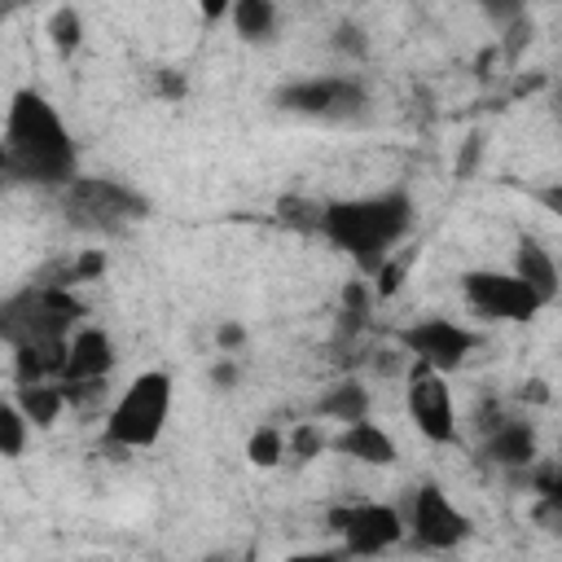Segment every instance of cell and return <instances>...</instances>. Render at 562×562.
Masks as SVG:
<instances>
[{
	"label": "cell",
	"instance_id": "obj_7",
	"mask_svg": "<svg viewBox=\"0 0 562 562\" xmlns=\"http://www.w3.org/2000/svg\"><path fill=\"white\" fill-rule=\"evenodd\" d=\"M400 518H404V536H413V544L417 549H430V553H448V549L465 544L470 531H474L470 514H461L439 483L413 487L408 492V505L400 509Z\"/></svg>",
	"mask_w": 562,
	"mask_h": 562
},
{
	"label": "cell",
	"instance_id": "obj_35",
	"mask_svg": "<svg viewBox=\"0 0 562 562\" xmlns=\"http://www.w3.org/2000/svg\"><path fill=\"white\" fill-rule=\"evenodd\" d=\"M522 400H536V404H549V386H544V382H527V386H522Z\"/></svg>",
	"mask_w": 562,
	"mask_h": 562
},
{
	"label": "cell",
	"instance_id": "obj_24",
	"mask_svg": "<svg viewBox=\"0 0 562 562\" xmlns=\"http://www.w3.org/2000/svg\"><path fill=\"white\" fill-rule=\"evenodd\" d=\"M329 48L342 53V57H351V61H364V57H369V31H364L360 22H351V18H342V22L329 31Z\"/></svg>",
	"mask_w": 562,
	"mask_h": 562
},
{
	"label": "cell",
	"instance_id": "obj_21",
	"mask_svg": "<svg viewBox=\"0 0 562 562\" xmlns=\"http://www.w3.org/2000/svg\"><path fill=\"white\" fill-rule=\"evenodd\" d=\"M321 206H325V202H316V198L285 193V198H277V224H285V228H294V233H316Z\"/></svg>",
	"mask_w": 562,
	"mask_h": 562
},
{
	"label": "cell",
	"instance_id": "obj_23",
	"mask_svg": "<svg viewBox=\"0 0 562 562\" xmlns=\"http://www.w3.org/2000/svg\"><path fill=\"white\" fill-rule=\"evenodd\" d=\"M26 435H31V426H26V417L18 413V404H9V400H0V457H22L26 452Z\"/></svg>",
	"mask_w": 562,
	"mask_h": 562
},
{
	"label": "cell",
	"instance_id": "obj_11",
	"mask_svg": "<svg viewBox=\"0 0 562 562\" xmlns=\"http://www.w3.org/2000/svg\"><path fill=\"white\" fill-rule=\"evenodd\" d=\"M395 342L413 360H422V364H430L439 373L465 364L470 351H479V334L465 329V325H457V321H448V316H422V321L395 329Z\"/></svg>",
	"mask_w": 562,
	"mask_h": 562
},
{
	"label": "cell",
	"instance_id": "obj_22",
	"mask_svg": "<svg viewBox=\"0 0 562 562\" xmlns=\"http://www.w3.org/2000/svg\"><path fill=\"white\" fill-rule=\"evenodd\" d=\"M281 452H285V435H281V426L263 422V426L250 430V439H246V457H250V465L272 470V465H281Z\"/></svg>",
	"mask_w": 562,
	"mask_h": 562
},
{
	"label": "cell",
	"instance_id": "obj_1",
	"mask_svg": "<svg viewBox=\"0 0 562 562\" xmlns=\"http://www.w3.org/2000/svg\"><path fill=\"white\" fill-rule=\"evenodd\" d=\"M0 140L9 154V180L35 184V189H61L66 180L79 176L75 136L57 114V105L35 88H18L9 97Z\"/></svg>",
	"mask_w": 562,
	"mask_h": 562
},
{
	"label": "cell",
	"instance_id": "obj_3",
	"mask_svg": "<svg viewBox=\"0 0 562 562\" xmlns=\"http://www.w3.org/2000/svg\"><path fill=\"white\" fill-rule=\"evenodd\" d=\"M83 312L88 307L70 285H48L31 277L22 290L0 299V342H61L75 334Z\"/></svg>",
	"mask_w": 562,
	"mask_h": 562
},
{
	"label": "cell",
	"instance_id": "obj_8",
	"mask_svg": "<svg viewBox=\"0 0 562 562\" xmlns=\"http://www.w3.org/2000/svg\"><path fill=\"white\" fill-rule=\"evenodd\" d=\"M325 527L342 540L347 553H360V558H373V553H386L404 540V518L395 505H382V501H351V505H329L325 509Z\"/></svg>",
	"mask_w": 562,
	"mask_h": 562
},
{
	"label": "cell",
	"instance_id": "obj_19",
	"mask_svg": "<svg viewBox=\"0 0 562 562\" xmlns=\"http://www.w3.org/2000/svg\"><path fill=\"white\" fill-rule=\"evenodd\" d=\"M228 22L246 44H268L277 35L281 13H277V0H233L228 4Z\"/></svg>",
	"mask_w": 562,
	"mask_h": 562
},
{
	"label": "cell",
	"instance_id": "obj_12",
	"mask_svg": "<svg viewBox=\"0 0 562 562\" xmlns=\"http://www.w3.org/2000/svg\"><path fill=\"white\" fill-rule=\"evenodd\" d=\"M479 457L505 474H518L527 470L536 457H540V439H536V426L527 417H505L496 422L492 430H483V443H479Z\"/></svg>",
	"mask_w": 562,
	"mask_h": 562
},
{
	"label": "cell",
	"instance_id": "obj_28",
	"mask_svg": "<svg viewBox=\"0 0 562 562\" xmlns=\"http://www.w3.org/2000/svg\"><path fill=\"white\" fill-rule=\"evenodd\" d=\"M105 263H110L105 250H97V246H92V250H79V255L70 259V277H75V281H92V277L105 272Z\"/></svg>",
	"mask_w": 562,
	"mask_h": 562
},
{
	"label": "cell",
	"instance_id": "obj_36",
	"mask_svg": "<svg viewBox=\"0 0 562 562\" xmlns=\"http://www.w3.org/2000/svg\"><path fill=\"white\" fill-rule=\"evenodd\" d=\"M0 176L9 180V154H4V140H0Z\"/></svg>",
	"mask_w": 562,
	"mask_h": 562
},
{
	"label": "cell",
	"instance_id": "obj_5",
	"mask_svg": "<svg viewBox=\"0 0 562 562\" xmlns=\"http://www.w3.org/2000/svg\"><path fill=\"white\" fill-rule=\"evenodd\" d=\"M167 417H171V378L162 369H145L123 386V395L105 413V443L127 452L154 448L167 430Z\"/></svg>",
	"mask_w": 562,
	"mask_h": 562
},
{
	"label": "cell",
	"instance_id": "obj_26",
	"mask_svg": "<svg viewBox=\"0 0 562 562\" xmlns=\"http://www.w3.org/2000/svg\"><path fill=\"white\" fill-rule=\"evenodd\" d=\"M479 4V13L496 26V31H505V26H514L518 18H527V0H474Z\"/></svg>",
	"mask_w": 562,
	"mask_h": 562
},
{
	"label": "cell",
	"instance_id": "obj_30",
	"mask_svg": "<svg viewBox=\"0 0 562 562\" xmlns=\"http://www.w3.org/2000/svg\"><path fill=\"white\" fill-rule=\"evenodd\" d=\"M531 44V18H518L514 26H505V57H518Z\"/></svg>",
	"mask_w": 562,
	"mask_h": 562
},
{
	"label": "cell",
	"instance_id": "obj_37",
	"mask_svg": "<svg viewBox=\"0 0 562 562\" xmlns=\"http://www.w3.org/2000/svg\"><path fill=\"white\" fill-rule=\"evenodd\" d=\"M13 4H35V0H13Z\"/></svg>",
	"mask_w": 562,
	"mask_h": 562
},
{
	"label": "cell",
	"instance_id": "obj_4",
	"mask_svg": "<svg viewBox=\"0 0 562 562\" xmlns=\"http://www.w3.org/2000/svg\"><path fill=\"white\" fill-rule=\"evenodd\" d=\"M53 193H57L61 220L92 237H119L123 228L149 215V198L114 176H75Z\"/></svg>",
	"mask_w": 562,
	"mask_h": 562
},
{
	"label": "cell",
	"instance_id": "obj_32",
	"mask_svg": "<svg viewBox=\"0 0 562 562\" xmlns=\"http://www.w3.org/2000/svg\"><path fill=\"white\" fill-rule=\"evenodd\" d=\"M237 378H241L237 360H215V364H211V386H220V391H233V386H237Z\"/></svg>",
	"mask_w": 562,
	"mask_h": 562
},
{
	"label": "cell",
	"instance_id": "obj_27",
	"mask_svg": "<svg viewBox=\"0 0 562 562\" xmlns=\"http://www.w3.org/2000/svg\"><path fill=\"white\" fill-rule=\"evenodd\" d=\"M369 369L382 373V378L404 373V369H408V351H404L400 342H395V347H373V351H369Z\"/></svg>",
	"mask_w": 562,
	"mask_h": 562
},
{
	"label": "cell",
	"instance_id": "obj_6",
	"mask_svg": "<svg viewBox=\"0 0 562 562\" xmlns=\"http://www.w3.org/2000/svg\"><path fill=\"white\" fill-rule=\"evenodd\" d=\"M272 105L285 114L321 119V123H347L369 110V88L360 75H307L294 83H281L272 92Z\"/></svg>",
	"mask_w": 562,
	"mask_h": 562
},
{
	"label": "cell",
	"instance_id": "obj_38",
	"mask_svg": "<svg viewBox=\"0 0 562 562\" xmlns=\"http://www.w3.org/2000/svg\"><path fill=\"white\" fill-rule=\"evenodd\" d=\"M0 184H4V176H0Z\"/></svg>",
	"mask_w": 562,
	"mask_h": 562
},
{
	"label": "cell",
	"instance_id": "obj_34",
	"mask_svg": "<svg viewBox=\"0 0 562 562\" xmlns=\"http://www.w3.org/2000/svg\"><path fill=\"white\" fill-rule=\"evenodd\" d=\"M474 158H479V136H470V140H465V154H461V158H457V176H465V171H470V162H474Z\"/></svg>",
	"mask_w": 562,
	"mask_h": 562
},
{
	"label": "cell",
	"instance_id": "obj_10",
	"mask_svg": "<svg viewBox=\"0 0 562 562\" xmlns=\"http://www.w3.org/2000/svg\"><path fill=\"white\" fill-rule=\"evenodd\" d=\"M404 408H408V422L422 430V439L430 443H457V408H452V391H448V378L422 360L408 356V369H404Z\"/></svg>",
	"mask_w": 562,
	"mask_h": 562
},
{
	"label": "cell",
	"instance_id": "obj_29",
	"mask_svg": "<svg viewBox=\"0 0 562 562\" xmlns=\"http://www.w3.org/2000/svg\"><path fill=\"white\" fill-rule=\"evenodd\" d=\"M154 88H158V97H167V101H180V97L189 92L184 75H180V70H167V66L154 70Z\"/></svg>",
	"mask_w": 562,
	"mask_h": 562
},
{
	"label": "cell",
	"instance_id": "obj_18",
	"mask_svg": "<svg viewBox=\"0 0 562 562\" xmlns=\"http://www.w3.org/2000/svg\"><path fill=\"white\" fill-rule=\"evenodd\" d=\"M13 404H18V413L26 417V426L48 430V426L61 417L66 395H61V382H22Z\"/></svg>",
	"mask_w": 562,
	"mask_h": 562
},
{
	"label": "cell",
	"instance_id": "obj_17",
	"mask_svg": "<svg viewBox=\"0 0 562 562\" xmlns=\"http://www.w3.org/2000/svg\"><path fill=\"white\" fill-rule=\"evenodd\" d=\"M66 369V338L61 342H18L13 347V378L22 382H57Z\"/></svg>",
	"mask_w": 562,
	"mask_h": 562
},
{
	"label": "cell",
	"instance_id": "obj_20",
	"mask_svg": "<svg viewBox=\"0 0 562 562\" xmlns=\"http://www.w3.org/2000/svg\"><path fill=\"white\" fill-rule=\"evenodd\" d=\"M44 35H48L53 53H57L61 61H70V57L83 48V13H79L70 0L57 4V9L48 13V22H44Z\"/></svg>",
	"mask_w": 562,
	"mask_h": 562
},
{
	"label": "cell",
	"instance_id": "obj_9",
	"mask_svg": "<svg viewBox=\"0 0 562 562\" xmlns=\"http://www.w3.org/2000/svg\"><path fill=\"white\" fill-rule=\"evenodd\" d=\"M461 294L465 303L483 316V321H509V325H522V321H536L544 312L540 294L514 277V272H492V268H470L461 272Z\"/></svg>",
	"mask_w": 562,
	"mask_h": 562
},
{
	"label": "cell",
	"instance_id": "obj_13",
	"mask_svg": "<svg viewBox=\"0 0 562 562\" xmlns=\"http://www.w3.org/2000/svg\"><path fill=\"white\" fill-rule=\"evenodd\" d=\"M119 351L114 338L97 325H75V334L66 338V369L57 382H105L114 369Z\"/></svg>",
	"mask_w": 562,
	"mask_h": 562
},
{
	"label": "cell",
	"instance_id": "obj_31",
	"mask_svg": "<svg viewBox=\"0 0 562 562\" xmlns=\"http://www.w3.org/2000/svg\"><path fill=\"white\" fill-rule=\"evenodd\" d=\"M215 342H220V351H241V347H246V325L224 321V325L215 329Z\"/></svg>",
	"mask_w": 562,
	"mask_h": 562
},
{
	"label": "cell",
	"instance_id": "obj_16",
	"mask_svg": "<svg viewBox=\"0 0 562 562\" xmlns=\"http://www.w3.org/2000/svg\"><path fill=\"white\" fill-rule=\"evenodd\" d=\"M369 408H373V400H369V386H364L360 378H338V382H329V386L316 395V417L338 422V426L369 417Z\"/></svg>",
	"mask_w": 562,
	"mask_h": 562
},
{
	"label": "cell",
	"instance_id": "obj_15",
	"mask_svg": "<svg viewBox=\"0 0 562 562\" xmlns=\"http://www.w3.org/2000/svg\"><path fill=\"white\" fill-rule=\"evenodd\" d=\"M514 277H522L536 294H540V303L549 307L553 299H558V290H562V277H558V259L549 255V246H540L536 237H518V246H514V268H509Z\"/></svg>",
	"mask_w": 562,
	"mask_h": 562
},
{
	"label": "cell",
	"instance_id": "obj_2",
	"mask_svg": "<svg viewBox=\"0 0 562 562\" xmlns=\"http://www.w3.org/2000/svg\"><path fill=\"white\" fill-rule=\"evenodd\" d=\"M413 228V193L408 189H378L364 198H338L321 206L316 233L329 237L342 255H351L364 272H373Z\"/></svg>",
	"mask_w": 562,
	"mask_h": 562
},
{
	"label": "cell",
	"instance_id": "obj_33",
	"mask_svg": "<svg viewBox=\"0 0 562 562\" xmlns=\"http://www.w3.org/2000/svg\"><path fill=\"white\" fill-rule=\"evenodd\" d=\"M193 4H198L202 22H220V18H228V4L233 0H193Z\"/></svg>",
	"mask_w": 562,
	"mask_h": 562
},
{
	"label": "cell",
	"instance_id": "obj_14",
	"mask_svg": "<svg viewBox=\"0 0 562 562\" xmlns=\"http://www.w3.org/2000/svg\"><path fill=\"white\" fill-rule=\"evenodd\" d=\"M325 448H334L338 457H347V461H360V465H395L400 461V448H395V439L378 426V422H369V417H360V422H347Z\"/></svg>",
	"mask_w": 562,
	"mask_h": 562
},
{
	"label": "cell",
	"instance_id": "obj_25",
	"mask_svg": "<svg viewBox=\"0 0 562 562\" xmlns=\"http://www.w3.org/2000/svg\"><path fill=\"white\" fill-rule=\"evenodd\" d=\"M325 443H329V439H325L321 422H299V426H294V435L285 439V448H290L299 461H312L316 452H325Z\"/></svg>",
	"mask_w": 562,
	"mask_h": 562
}]
</instances>
